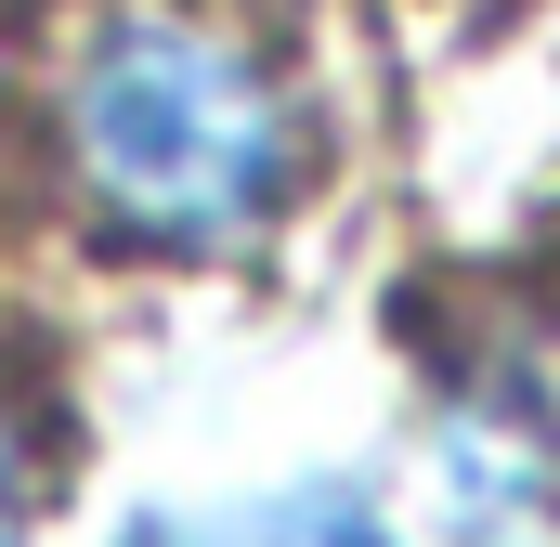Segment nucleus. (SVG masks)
<instances>
[{"instance_id": "nucleus-2", "label": "nucleus", "mask_w": 560, "mask_h": 547, "mask_svg": "<svg viewBox=\"0 0 560 547\" xmlns=\"http://www.w3.org/2000/svg\"><path fill=\"white\" fill-rule=\"evenodd\" d=\"M443 496L482 522V535H535L560 522V352L535 339H495L456 365L443 392Z\"/></svg>"}, {"instance_id": "nucleus-3", "label": "nucleus", "mask_w": 560, "mask_h": 547, "mask_svg": "<svg viewBox=\"0 0 560 547\" xmlns=\"http://www.w3.org/2000/svg\"><path fill=\"white\" fill-rule=\"evenodd\" d=\"M118 547H405L352 482H275V496H209V509H143Z\"/></svg>"}, {"instance_id": "nucleus-1", "label": "nucleus", "mask_w": 560, "mask_h": 547, "mask_svg": "<svg viewBox=\"0 0 560 547\" xmlns=\"http://www.w3.org/2000/svg\"><path fill=\"white\" fill-rule=\"evenodd\" d=\"M52 170H66V209L92 235L156 248V261H222V248H261L300 209L313 105L248 26L143 0V13H105L66 53Z\"/></svg>"}, {"instance_id": "nucleus-4", "label": "nucleus", "mask_w": 560, "mask_h": 547, "mask_svg": "<svg viewBox=\"0 0 560 547\" xmlns=\"http://www.w3.org/2000/svg\"><path fill=\"white\" fill-rule=\"evenodd\" d=\"M39 535V443H26V417H13V392H0V547Z\"/></svg>"}]
</instances>
